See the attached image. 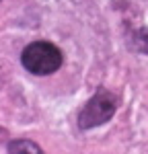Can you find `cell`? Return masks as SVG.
Instances as JSON below:
<instances>
[{"instance_id": "obj_3", "label": "cell", "mask_w": 148, "mask_h": 154, "mask_svg": "<svg viewBox=\"0 0 148 154\" xmlns=\"http://www.w3.org/2000/svg\"><path fill=\"white\" fill-rule=\"evenodd\" d=\"M130 48L138 51V54H146L148 56V29L142 27V29H136L130 33Z\"/></svg>"}, {"instance_id": "obj_4", "label": "cell", "mask_w": 148, "mask_h": 154, "mask_svg": "<svg viewBox=\"0 0 148 154\" xmlns=\"http://www.w3.org/2000/svg\"><path fill=\"white\" fill-rule=\"evenodd\" d=\"M6 148H8V152H33V154L41 152V146L29 142V140H14V142H8Z\"/></svg>"}, {"instance_id": "obj_1", "label": "cell", "mask_w": 148, "mask_h": 154, "mask_svg": "<svg viewBox=\"0 0 148 154\" xmlns=\"http://www.w3.org/2000/svg\"><path fill=\"white\" fill-rule=\"evenodd\" d=\"M21 64L35 76H49L62 66V51L49 41H33L23 49Z\"/></svg>"}, {"instance_id": "obj_2", "label": "cell", "mask_w": 148, "mask_h": 154, "mask_svg": "<svg viewBox=\"0 0 148 154\" xmlns=\"http://www.w3.org/2000/svg\"><path fill=\"white\" fill-rule=\"evenodd\" d=\"M115 109H117L115 95H111L109 91H105V88H99L97 93H95V97L78 113V125H80V130H93V128L103 125L105 121H109L113 117Z\"/></svg>"}]
</instances>
